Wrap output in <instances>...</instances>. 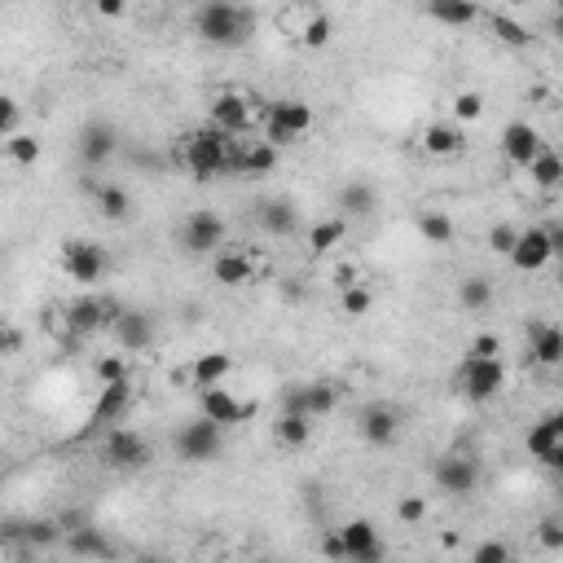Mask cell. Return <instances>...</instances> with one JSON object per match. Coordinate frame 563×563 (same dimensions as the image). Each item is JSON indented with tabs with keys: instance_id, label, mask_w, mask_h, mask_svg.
<instances>
[{
	"instance_id": "6da1fadb",
	"label": "cell",
	"mask_w": 563,
	"mask_h": 563,
	"mask_svg": "<svg viewBox=\"0 0 563 563\" xmlns=\"http://www.w3.org/2000/svg\"><path fill=\"white\" fill-rule=\"evenodd\" d=\"M198 36L216 49H242L256 36V14L247 5H234V0H207L198 9Z\"/></svg>"
},
{
	"instance_id": "7a4b0ae2",
	"label": "cell",
	"mask_w": 563,
	"mask_h": 563,
	"mask_svg": "<svg viewBox=\"0 0 563 563\" xmlns=\"http://www.w3.org/2000/svg\"><path fill=\"white\" fill-rule=\"evenodd\" d=\"M181 168L190 172L194 181H216V176L229 168V137L216 132L212 124L185 132L181 137Z\"/></svg>"
},
{
	"instance_id": "3957f363",
	"label": "cell",
	"mask_w": 563,
	"mask_h": 563,
	"mask_svg": "<svg viewBox=\"0 0 563 563\" xmlns=\"http://www.w3.org/2000/svg\"><path fill=\"white\" fill-rule=\"evenodd\" d=\"M506 388V366L502 357H462L458 370H454V392L467 396V401H493Z\"/></svg>"
},
{
	"instance_id": "277c9868",
	"label": "cell",
	"mask_w": 563,
	"mask_h": 563,
	"mask_svg": "<svg viewBox=\"0 0 563 563\" xmlns=\"http://www.w3.org/2000/svg\"><path fill=\"white\" fill-rule=\"evenodd\" d=\"M480 462L471 458V454H440L436 458V467H432V480H436V489L445 493V498H471V493L480 489Z\"/></svg>"
},
{
	"instance_id": "5b68a950",
	"label": "cell",
	"mask_w": 563,
	"mask_h": 563,
	"mask_svg": "<svg viewBox=\"0 0 563 563\" xmlns=\"http://www.w3.org/2000/svg\"><path fill=\"white\" fill-rule=\"evenodd\" d=\"M220 445H225V427L212 423L207 414H198L194 423L176 432V458L181 462H212L220 458Z\"/></svg>"
},
{
	"instance_id": "8992f818",
	"label": "cell",
	"mask_w": 563,
	"mask_h": 563,
	"mask_svg": "<svg viewBox=\"0 0 563 563\" xmlns=\"http://www.w3.org/2000/svg\"><path fill=\"white\" fill-rule=\"evenodd\" d=\"M102 458L115 471H141V467H150L154 449H150V440L141 432H132V427H110L102 440Z\"/></svg>"
},
{
	"instance_id": "52a82bcc",
	"label": "cell",
	"mask_w": 563,
	"mask_h": 563,
	"mask_svg": "<svg viewBox=\"0 0 563 563\" xmlns=\"http://www.w3.org/2000/svg\"><path fill=\"white\" fill-rule=\"evenodd\" d=\"M264 119H269V146H291V141H300L304 132L317 124L313 106H308V102H295V97H286V102H273Z\"/></svg>"
},
{
	"instance_id": "ba28073f",
	"label": "cell",
	"mask_w": 563,
	"mask_h": 563,
	"mask_svg": "<svg viewBox=\"0 0 563 563\" xmlns=\"http://www.w3.org/2000/svg\"><path fill=\"white\" fill-rule=\"evenodd\" d=\"M225 238H229V229L216 212H190L181 225V251L185 256H216V251L225 247Z\"/></svg>"
},
{
	"instance_id": "9c48e42d",
	"label": "cell",
	"mask_w": 563,
	"mask_h": 563,
	"mask_svg": "<svg viewBox=\"0 0 563 563\" xmlns=\"http://www.w3.org/2000/svg\"><path fill=\"white\" fill-rule=\"evenodd\" d=\"M62 269H66V278H71V282L93 286V282H102V278H106L110 256H106L102 247H97V242L75 238V242H66V247H62Z\"/></svg>"
},
{
	"instance_id": "30bf717a",
	"label": "cell",
	"mask_w": 563,
	"mask_h": 563,
	"mask_svg": "<svg viewBox=\"0 0 563 563\" xmlns=\"http://www.w3.org/2000/svg\"><path fill=\"white\" fill-rule=\"evenodd\" d=\"M132 405V383L128 379H115V383H102V392H97V405L88 410V423L80 436H93V432H106V427H115L124 410Z\"/></svg>"
},
{
	"instance_id": "8fae6325",
	"label": "cell",
	"mask_w": 563,
	"mask_h": 563,
	"mask_svg": "<svg viewBox=\"0 0 563 563\" xmlns=\"http://www.w3.org/2000/svg\"><path fill=\"white\" fill-rule=\"evenodd\" d=\"M251 124H256V110H251L247 93H216L212 97V128L216 132H225V137L234 141V137H247Z\"/></svg>"
},
{
	"instance_id": "7c38bea8",
	"label": "cell",
	"mask_w": 563,
	"mask_h": 563,
	"mask_svg": "<svg viewBox=\"0 0 563 563\" xmlns=\"http://www.w3.org/2000/svg\"><path fill=\"white\" fill-rule=\"evenodd\" d=\"M357 432H361L366 445L388 449V445H396V436H401V410L388 405V401H374V405H366V410L357 414Z\"/></svg>"
},
{
	"instance_id": "4fadbf2b",
	"label": "cell",
	"mask_w": 563,
	"mask_h": 563,
	"mask_svg": "<svg viewBox=\"0 0 563 563\" xmlns=\"http://www.w3.org/2000/svg\"><path fill=\"white\" fill-rule=\"evenodd\" d=\"M198 405H203V414L220 427H238V423H247V418H256V401H238V396H229V388H220V383L198 388Z\"/></svg>"
},
{
	"instance_id": "5bb4252c",
	"label": "cell",
	"mask_w": 563,
	"mask_h": 563,
	"mask_svg": "<svg viewBox=\"0 0 563 563\" xmlns=\"http://www.w3.org/2000/svg\"><path fill=\"white\" fill-rule=\"evenodd\" d=\"M75 150H80V159L88 168H106L110 159H115L119 150V132L115 124H106V119H88L80 128V141H75Z\"/></svg>"
},
{
	"instance_id": "9a60e30c",
	"label": "cell",
	"mask_w": 563,
	"mask_h": 563,
	"mask_svg": "<svg viewBox=\"0 0 563 563\" xmlns=\"http://www.w3.org/2000/svg\"><path fill=\"white\" fill-rule=\"evenodd\" d=\"M506 260L520 273H542L546 264L555 260V247H550L546 229H520V234H515V247L506 251Z\"/></svg>"
},
{
	"instance_id": "2e32d148",
	"label": "cell",
	"mask_w": 563,
	"mask_h": 563,
	"mask_svg": "<svg viewBox=\"0 0 563 563\" xmlns=\"http://www.w3.org/2000/svg\"><path fill=\"white\" fill-rule=\"evenodd\" d=\"M115 313H119V304L84 295V300H75L71 308H66V330H71V335H97V330H110Z\"/></svg>"
},
{
	"instance_id": "e0dca14e",
	"label": "cell",
	"mask_w": 563,
	"mask_h": 563,
	"mask_svg": "<svg viewBox=\"0 0 563 563\" xmlns=\"http://www.w3.org/2000/svg\"><path fill=\"white\" fill-rule=\"evenodd\" d=\"M339 546H344V559H352V563H379L383 559V537L370 520H348L339 528Z\"/></svg>"
},
{
	"instance_id": "ac0fdd59",
	"label": "cell",
	"mask_w": 563,
	"mask_h": 563,
	"mask_svg": "<svg viewBox=\"0 0 563 563\" xmlns=\"http://www.w3.org/2000/svg\"><path fill=\"white\" fill-rule=\"evenodd\" d=\"M528 454L542 462V467H550V471L563 467V418L559 414H546L542 423L528 432Z\"/></svg>"
},
{
	"instance_id": "d6986e66",
	"label": "cell",
	"mask_w": 563,
	"mask_h": 563,
	"mask_svg": "<svg viewBox=\"0 0 563 563\" xmlns=\"http://www.w3.org/2000/svg\"><path fill=\"white\" fill-rule=\"evenodd\" d=\"M110 335L119 339V348L146 352V348L154 344V317L141 313V308H119L115 322H110Z\"/></svg>"
},
{
	"instance_id": "ffe728a7",
	"label": "cell",
	"mask_w": 563,
	"mask_h": 563,
	"mask_svg": "<svg viewBox=\"0 0 563 563\" xmlns=\"http://www.w3.org/2000/svg\"><path fill=\"white\" fill-rule=\"evenodd\" d=\"M339 405V388L335 383H300V388H291V396H286V410H300L317 423V418L335 414Z\"/></svg>"
},
{
	"instance_id": "44dd1931",
	"label": "cell",
	"mask_w": 563,
	"mask_h": 563,
	"mask_svg": "<svg viewBox=\"0 0 563 563\" xmlns=\"http://www.w3.org/2000/svg\"><path fill=\"white\" fill-rule=\"evenodd\" d=\"M542 132H537L533 124H524V119H515V124L502 128V154L511 168H528V159H533L537 150H542Z\"/></svg>"
},
{
	"instance_id": "7402d4cb",
	"label": "cell",
	"mask_w": 563,
	"mask_h": 563,
	"mask_svg": "<svg viewBox=\"0 0 563 563\" xmlns=\"http://www.w3.org/2000/svg\"><path fill=\"white\" fill-rule=\"evenodd\" d=\"M212 278L234 291V286H247V282L260 278V264L251 260V251H216L212 256Z\"/></svg>"
},
{
	"instance_id": "603a6c76",
	"label": "cell",
	"mask_w": 563,
	"mask_h": 563,
	"mask_svg": "<svg viewBox=\"0 0 563 563\" xmlns=\"http://www.w3.org/2000/svg\"><path fill=\"white\" fill-rule=\"evenodd\" d=\"M528 352L537 366L555 370L563 361V330L555 322H528Z\"/></svg>"
},
{
	"instance_id": "cb8c5ba5",
	"label": "cell",
	"mask_w": 563,
	"mask_h": 563,
	"mask_svg": "<svg viewBox=\"0 0 563 563\" xmlns=\"http://www.w3.org/2000/svg\"><path fill=\"white\" fill-rule=\"evenodd\" d=\"M418 146H423V154H432V159H458L467 150V137H462L458 124H427L418 132Z\"/></svg>"
},
{
	"instance_id": "d4e9b609",
	"label": "cell",
	"mask_w": 563,
	"mask_h": 563,
	"mask_svg": "<svg viewBox=\"0 0 563 563\" xmlns=\"http://www.w3.org/2000/svg\"><path fill=\"white\" fill-rule=\"evenodd\" d=\"M229 168L242 176H269L278 168V146H269V141H242V150L229 154Z\"/></svg>"
},
{
	"instance_id": "484cf974",
	"label": "cell",
	"mask_w": 563,
	"mask_h": 563,
	"mask_svg": "<svg viewBox=\"0 0 563 563\" xmlns=\"http://www.w3.org/2000/svg\"><path fill=\"white\" fill-rule=\"evenodd\" d=\"M423 9L432 22H440V27H471V22H480L476 0H427Z\"/></svg>"
},
{
	"instance_id": "4316f807",
	"label": "cell",
	"mask_w": 563,
	"mask_h": 563,
	"mask_svg": "<svg viewBox=\"0 0 563 563\" xmlns=\"http://www.w3.org/2000/svg\"><path fill=\"white\" fill-rule=\"evenodd\" d=\"M260 229L273 238H291L295 229H300V212H295V203H282V198H269V203H260Z\"/></svg>"
},
{
	"instance_id": "83f0119b",
	"label": "cell",
	"mask_w": 563,
	"mask_h": 563,
	"mask_svg": "<svg viewBox=\"0 0 563 563\" xmlns=\"http://www.w3.org/2000/svg\"><path fill=\"white\" fill-rule=\"evenodd\" d=\"M273 440L286 449H304L313 440V418L300 414V410H282L278 423H273Z\"/></svg>"
},
{
	"instance_id": "f1b7e54d",
	"label": "cell",
	"mask_w": 563,
	"mask_h": 563,
	"mask_svg": "<svg viewBox=\"0 0 563 563\" xmlns=\"http://www.w3.org/2000/svg\"><path fill=\"white\" fill-rule=\"evenodd\" d=\"M229 370H234V357H229V352H203L190 366V383L194 388H212V383L229 379Z\"/></svg>"
},
{
	"instance_id": "f546056e",
	"label": "cell",
	"mask_w": 563,
	"mask_h": 563,
	"mask_svg": "<svg viewBox=\"0 0 563 563\" xmlns=\"http://www.w3.org/2000/svg\"><path fill=\"white\" fill-rule=\"evenodd\" d=\"M93 198H97V212H102L106 220H128L132 216V198L124 185H93Z\"/></svg>"
},
{
	"instance_id": "4dcf8cb0",
	"label": "cell",
	"mask_w": 563,
	"mask_h": 563,
	"mask_svg": "<svg viewBox=\"0 0 563 563\" xmlns=\"http://www.w3.org/2000/svg\"><path fill=\"white\" fill-rule=\"evenodd\" d=\"M528 176H533L537 185H542V190H559V181H563V163H559V154L550 150V146H542L533 154V159H528V168H524Z\"/></svg>"
},
{
	"instance_id": "1f68e13d",
	"label": "cell",
	"mask_w": 563,
	"mask_h": 563,
	"mask_svg": "<svg viewBox=\"0 0 563 563\" xmlns=\"http://www.w3.org/2000/svg\"><path fill=\"white\" fill-rule=\"evenodd\" d=\"M348 238V220L344 216H330V220H317L313 229H308V247L317 251V256H326V251H335L339 242Z\"/></svg>"
},
{
	"instance_id": "d6a6232c",
	"label": "cell",
	"mask_w": 563,
	"mask_h": 563,
	"mask_svg": "<svg viewBox=\"0 0 563 563\" xmlns=\"http://www.w3.org/2000/svg\"><path fill=\"white\" fill-rule=\"evenodd\" d=\"M458 304L471 308V313H484V308H493V282L484 278V273H471V278L458 282Z\"/></svg>"
},
{
	"instance_id": "836d02e7",
	"label": "cell",
	"mask_w": 563,
	"mask_h": 563,
	"mask_svg": "<svg viewBox=\"0 0 563 563\" xmlns=\"http://www.w3.org/2000/svg\"><path fill=\"white\" fill-rule=\"evenodd\" d=\"M0 146H5V154L18 163V168H36L40 154H44V146L36 141V132H9Z\"/></svg>"
},
{
	"instance_id": "e575fe53",
	"label": "cell",
	"mask_w": 563,
	"mask_h": 563,
	"mask_svg": "<svg viewBox=\"0 0 563 563\" xmlns=\"http://www.w3.org/2000/svg\"><path fill=\"white\" fill-rule=\"evenodd\" d=\"M418 234H423V242H432V247H449L458 238V229L445 212H418Z\"/></svg>"
},
{
	"instance_id": "d590c367",
	"label": "cell",
	"mask_w": 563,
	"mask_h": 563,
	"mask_svg": "<svg viewBox=\"0 0 563 563\" xmlns=\"http://www.w3.org/2000/svg\"><path fill=\"white\" fill-rule=\"evenodd\" d=\"M339 207H344L348 216H374V207H379V198L366 181H348L344 190H339Z\"/></svg>"
},
{
	"instance_id": "8d00e7d4",
	"label": "cell",
	"mask_w": 563,
	"mask_h": 563,
	"mask_svg": "<svg viewBox=\"0 0 563 563\" xmlns=\"http://www.w3.org/2000/svg\"><path fill=\"white\" fill-rule=\"evenodd\" d=\"M66 550L71 555H97V559H106V555H115V546L106 542V537H97L93 528H71V537H66Z\"/></svg>"
},
{
	"instance_id": "74e56055",
	"label": "cell",
	"mask_w": 563,
	"mask_h": 563,
	"mask_svg": "<svg viewBox=\"0 0 563 563\" xmlns=\"http://www.w3.org/2000/svg\"><path fill=\"white\" fill-rule=\"evenodd\" d=\"M489 31L506 44V49H528V44H533V36H528V27H520V22L506 18V14H489Z\"/></svg>"
},
{
	"instance_id": "f35d334b",
	"label": "cell",
	"mask_w": 563,
	"mask_h": 563,
	"mask_svg": "<svg viewBox=\"0 0 563 563\" xmlns=\"http://www.w3.org/2000/svg\"><path fill=\"white\" fill-rule=\"evenodd\" d=\"M330 40H335V22L313 9V14H308V22L300 27V44H304V49H326Z\"/></svg>"
},
{
	"instance_id": "ab89813d",
	"label": "cell",
	"mask_w": 563,
	"mask_h": 563,
	"mask_svg": "<svg viewBox=\"0 0 563 563\" xmlns=\"http://www.w3.org/2000/svg\"><path fill=\"white\" fill-rule=\"evenodd\" d=\"M339 308H344V317H352V322H361V317H370L374 295H370L361 282H348V286H344V295H339Z\"/></svg>"
},
{
	"instance_id": "60d3db41",
	"label": "cell",
	"mask_w": 563,
	"mask_h": 563,
	"mask_svg": "<svg viewBox=\"0 0 563 563\" xmlns=\"http://www.w3.org/2000/svg\"><path fill=\"white\" fill-rule=\"evenodd\" d=\"M480 115H484V97L480 93H471V88L454 93V119H458V124H476Z\"/></svg>"
},
{
	"instance_id": "b9f144b4",
	"label": "cell",
	"mask_w": 563,
	"mask_h": 563,
	"mask_svg": "<svg viewBox=\"0 0 563 563\" xmlns=\"http://www.w3.org/2000/svg\"><path fill=\"white\" fill-rule=\"evenodd\" d=\"M396 520H401V524H423L427 520V498H423V493H405V498L401 502H396Z\"/></svg>"
},
{
	"instance_id": "7bdbcfd3",
	"label": "cell",
	"mask_w": 563,
	"mask_h": 563,
	"mask_svg": "<svg viewBox=\"0 0 563 563\" xmlns=\"http://www.w3.org/2000/svg\"><path fill=\"white\" fill-rule=\"evenodd\" d=\"M22 537H27L31 546H53L62 537V524H53V520H31V524H22Z\"/></svg>"
},
{
	"instance_id": "ee69618b",
	"label": "cell",
	"mask_w": 563,
	"mask_h": 563,
	"mask_svg": "<svg viewBox=\"0 0 563 563\" xmlns=\"http://www.w3.org/2000/svg\"><path fill=\"white\" fill-rule=\"evenodd\" d=\"M18 119H22V110H18V102L9 93H0V141L9 137V132H18Z\"/></svg>"
},
{
	"instance_id": "f6af8a7d",
	"label": "cell",
	"mask_w": 563,
	"mask_h": 563,
	"mask_svg": "<svg viewBox=\"0 0 563 563\" xmlns=\"http://www.w3.org/2000/svg\"><path fill=\"white\" fill-rule=\"evenodd\" d=\"M471 559L476 563H511V546L506 542H480L476 550H471Z\"/></svg>"
},
{
	"instance_id": "bcb514c9",
	"label": "cell",
	"mask_w": 563,
	"mask_h": 563,
	"mask_svg": "<svg viewBox=\"0 0 563 563\" xmlns=\"http://www.w3.org/2000/svg\"><path fill=\"white\" fill-rule=\"evenodd\" d=\"M97 383H115V379H128V370H124V357H97Z\"/></svg>"
},
{
	"instance_id": "7dc6e473",
	"label": "cell",
	"mask_w": 563,
	"mask_h": 563,
	"mask_svg": "<svg viewBox=\"0 0 563 563\" xmlns=\"http://www.w3.org/2000/svg\"><path fill=\"white\" fill-rule=\"evenodd\" d=\"M467 357H502V339L484 330V335H476V339L467 344Z\"/></svg>"
},
{
	"instance_id": "c3c4849f",
	"label": "cell",
	"mask_w": 563,
	"mask_h": 563,
	"mask_svg": "<svg viewBox=\"0 0 563 563\" xmlns=\"http://www.w3.org/2000/svg\"><path fill=\"white\" fill-rule=\"evenodd\" d=\"M515 234H520L515 225H493V229H489V247L498 251V256H506V251L515 247Z\"/></svg>"
},
{
	"instance_id": "681fc988",
	"label": "cell",
	"mask_w": 563,
	"mask_h": 563,
	"mask_svg": "<svg viewBox=\"0 0 563 563\" xmlns=\"http://www.w3.org/2000/svg\"><path fill=\"white\" fill-rule=\"evenodd\" d=\"M22 348V335L9 322H0V357H9V352H18Z\"/></svg>"
},
{
	"instance_id": "f907efd6",
	"label": "cell",
	"mask_w": 563,
	"mask_h": 563,
	"mask_svg": "<svg viewBox=\"0 0 563 563\" xmlns=\"http://www.w3.org/2000/svg\"><path fill=\"white\" fill-rule=\"evenodd\" d=\"M542 546L546 550H563V528H559V520H542Z\"/></svg>"
},
{
	"instance_id": "816d5d0a",
	"label": "cell",
	"mask_w": 563,
	"mask_h": 563,
	"mask_svg": "<svg viewBox=\"0 0 563 563\" xmlns=\"http://www.w3.org/2000/svg\"><path fill=\"white\" fill-rule=\"evenodd\" d=\"M93 9H97L102 18H119V14L128 9V0H93Z\"/></svg>"
},
{
	"instance_id": "f5cc1de1",
	"label": "cell",
	"mask_w": 563,
	"mask_h": 563,
	"mask_svg": "<svg viewBox=\"0 0 563 563\" xmlns=\"http://www.w3.org/2000/svg\"><path fill=\"white\" fill-rule=\"evenodd\" d=\"M322 550H326L330 559H344V546H339V533H330L326 542H322Z\"/></svg>"
},
{
	"instance_id": "db71d44e",
	"label": "cell",
	"mask_w": 563,
	"mask_h": 563,
	"mask_svg": "<svg viewBox=\"0 0 563 563\" xmlns=\"http://www.w3.org/2000/svg\"><path fill=\"white\" fill-rule=\"evenodd\" d=\"M506 5H515V9H520V5H528V0H506Z\"/></svg>"
}]
</instances>
